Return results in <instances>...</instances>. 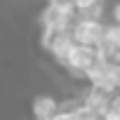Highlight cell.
<instances>
[{
	"label": "cell",
	"mask_w": 120,
	"mask_h": 120,
	"mask_svg": "<svg viewBox=\"0 0 120 120\" xmlns=\"http://www.w3.org/2000/svg\"><path fill=\"white\" fill-rule=\"evenodd\" d=\"M111 21H115V24H120V0L111 7Z\"/></svg>",
	"instance_id": "obj_10"
},
{
	"label": "cell",
	"mask_w": 120,
	"mask_h": 120,
	"mask_svg": "<svg viewBox=\"0 0 120 120\" xmlns=\"http://www.w3.org/2000/svg\"><path fill=\"white\" fill-rule=\"evenodd\" d=\"M73 19H75V12H64V10L52 7V5H47V7L40 12V26L56 28V31H66V28H71Z\"/></svg>",
	"instance_id": "obj_4"
},
{
	"label": "cell",
	"mask_w": 120,
	"mask_h": 120,
	"mask_svg": "<svg viewBox=\"0 0 120 120\" xmlns=\"http://www.w3.org/2000/svg\"><path fill=\"white\" fill-rule=\"evenodd\" d=\"M71 35H73V42L94 47L106 35V21L101 17H92V14H75V19L71 24Z\"/></svg>",
	"instance_id": "obj_1"
},
{
	"label": "cell",
	"mask_w": 120,
	"mask_h": 120,
	"mask_svg": "<svg viewBox=\"0 0 120 120\" xmlns=\"http://www.w3.org/2000/svg\"><path fill=\"white\" fill-rule=\"evenodd\" d=\"M101 120H120V111H115V108H108V111L101 115Z\"/></svg>",
	"instance_id": "obj_11"
},
{
	"label": "cell",
	"mask_w": 120,
	"mask_h": 120,
	"mask_svg": "<svg viewBox=\"0 0 120 120\" xmlns=\"http://www.w3.org/2000/svg\"><path fill=\"white\" fill-rule=\"evenodd\" d=\"M111 108H115V111H120V90L111 97Z\"/></svg>",
	"instance_id": "obj_12"
},
{
	"label": "cell",
	"mask_w": 120,
	"mask_h": 120,
	"mask_svg": "<svg viewBox=\"0 0 120 120\" xmlns=\"http://www.w3.org/2000/svg\"><path fill=\"white\" fill-rule=\"evenodd\" d=\"M47 5L64 10V12H75V0H47Z\"/></svg>",
	"instance_id": "obj_8"
},
{
	"label": "cell",
	"mask_w": 120,
	"mask_h": 120,
	"mask_svg": "<svg viewBox=\"0 0 120 120\" xmlns=\"http://www.w3.org/2000/svg\"><path fill=\"white\" fill-rule=\"evenodd\" d=\"M33 120H49V118H33Z\"/></svg>",
	"instance_id": "obj_13"
},
{
	"label": "cell",
	"mask_w": 120,
	"mask_h": 120,
	"mask_svg": "<svg viewBox=\"0 0 120 120\" xmlns=\"http://www.w3.org/2000/svg\"><path fill=\"white\" fill-rule=\"evenodd\" d=\"M108 80L113 85V90H120V59L118 61H108Z\"/></svg>",
	"instance_id": "obj_6"
},
{
	"label": "cell",
	"mask_w": 120,
	"mask_h": 120,
	"mask_svg": "<svg viewBox=\"0 0 120 120\" xmlns=\"http://www.w3.org/2000/svg\"><path fill=\"white\" fill-rule=\"evenodd\" d=\"M59 101L54 94H35L33 101H31V113L33 118H52L54 111L59 108Z\"/></svg>",
	"instance_id": "obj_5"
},
{
	"label": "cell",
	"mask_w": 120,
	"mask_h": 120,
	"mask_svg": "<svg viewBox=\"0 0 120 120\" xmlns=\"http://www.w3.org/2000/svg\"><path fill=\"white\" fill-rule=\"evenodd\" d=\"M106 38L120 47V24H115V21L113 24H106Z\"/></svg>",
	"instance_id": "obj_7"
},
{
	"label": "cell",
	"mask_w": 120,
	"mask_h": 120,
	"mask_svg": "<svg viewBox=\"0 0 120 120\" xmlns=\"http://www.w3.org/2000/svg\"><path fill=\"white\" fill-rule=\"evenodd\" d=\"M111 97L113 94H108V92H104V90H99V87H94V85H90L78 99H80V104H85L99 120H101V115L111 108Z\"/></svg>",
	"instance_id": "obj_3"
},
{
	"label": "cell",
	"mask_w": 120,
	"mask_h": 120,
	"mask_svg": "<svg viewBox=\"0 0 120 120\" xmlns=\"http://www.w3.org/2000/svg\"><path fill=\"white\" fill-rule=\"evenodd\" d=\"M94 61H97V49H94L92 45L73 42L61 66H64V68H66V71H68L73 78H80V80H82V73H85V68H90Z\"/></svg>",
	"instance_id": "obj_2"
},
{
	"label": "cell",
	"mask_w": 120,
	"mask_h": 120,
	"mask_svg": "<svg viewBox=\"0 0 120 120\" xmlns=\"http://www.w3.org/2000/svg\"><path fill=\"white\" fill-rule=\"evenodd\" d=\"M49 120H75V118H73V111H71L68 106H59Z\"/></svg>",
	"instance_id": "obj_9"
}]
</instances>
